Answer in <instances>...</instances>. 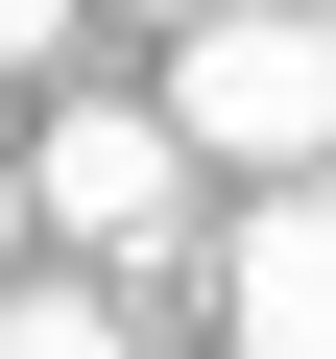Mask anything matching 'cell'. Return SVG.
I'll list each match as a JSON object with an SVG mask.
<instances>
[{
  "label": "cell",
  "mask_w": 336,
  "mask_h": 359,
  "mask_svg": "<svg viewBox=\"0 0 336 359\" xmlns=\"http://www.w3.org/2000/svg\"><path fill=\"white\" fill-rule=\"evenodd\" d=\"M168 120H193V168H336V25H288V0H240V25L168 48Z\"/></svg>",
  "instance_id": "6da1fadb"
},
{
  "label": "cell",
  "mask_w": 336,
  "mask_h": 359,
  "mask_svg": "<svg viewBox=\"0 0 336 359\" xmlns=\"http://www.w3.org/2000/svg\"><path fill=\"white\" fill-rule=\"evenodd\" d=\"M25 192H49V240H168V216H193V120H168V96H49V144H25Z\"/></svg>",
  "instance_id": "7a4b0ae2"
},
{
  "label": "cell",
  "mask_w": 336,
  "mask_h": 359,
  "mask_svg": "<svg viewBox=\"0 0 336 359\" xmlns=\"http://www.w3.org/2000/svg\"><path fill=\"white\" fill-rule=\"evenodd\" d=\"M217 335H240V359H336V168L240 216V264H217Z\"/></svg>",
  "instance_id": "3957f363"
},
{
  "label": "cell",
  "mask_w": 336,
  "mask_h": 359,
  "mask_svg": "<svg viewBox=\"0 0 336 359\" xmlns=\"http://www.w3.org/2000/svg\"><path fill=\"white\" fill-rule=\"evenodd\" d=\"M0 359H144V335H120V311H49V287H25V311H0Z\"/></svg>",
  "instance_id": "277c9868"
},
{
  "label": "cell",
  "mask_w": 336,
  "mask_h": 359,
  "mask_svg": "<svg viewBox=\"0 0 336 359\" xmlns=\"http://www.w3.org/2000/svg\"><path fill=\"white\" fill-rule=\"evenodd\" d=\"M49 48H72V0H0V72H49Z\"/></svg>",
  "instance_id": "5b68a950"
},
{
  "label": "cell",
  "mask_w": 336,
  "mask_h": 359,
  "mask_svg": "<svg viewBox=\"0 0 336 359\" xmlns=\"http://www.w3.org/2000/svg\"><path fill=\"white\" fill-rule=\"evenodd\" d=\"M144 25H168V48H193V25H240V0H144Z\"/></svg>",
  "instance_id": "8992f818"
}]
</instances>
